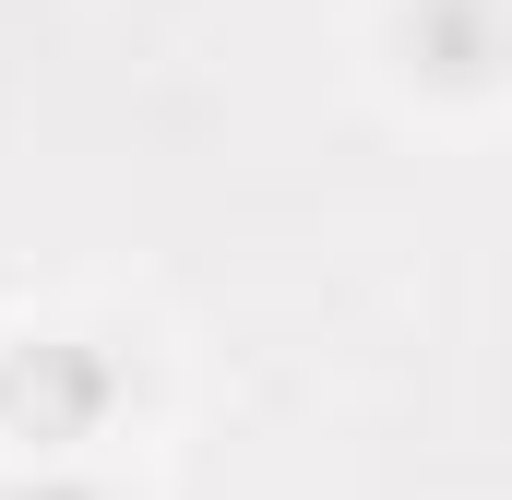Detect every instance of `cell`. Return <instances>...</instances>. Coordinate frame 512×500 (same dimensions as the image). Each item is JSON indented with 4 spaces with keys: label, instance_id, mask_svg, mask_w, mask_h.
<instances>
[{
    "label": "cell",
    "instance_id": "cell-3",
    "mask_svg": "<svg viewBox=\"0 0 512 500\" xmlns=\"http://www.w3.org/2000/svg\"><path fill=\"white\" fill-rule=\"evenodd\" d=\"M0 500H143L108 453H60V465H0Z\"/></svg>",
    "mask_w": 512,
    "mask_h": 500
},
{
    "label": "cell",
    "instance_id": "cell-1",
    "mask_svg": "<svg viewBox=\"0 0 512 500\" xmlns=\"http://www.w3.org/2000/svg\"><path fill=\"white\" fill-rule=\"evenodd\" d=\"M120 417H131V346L108 322H72V310L0 322V465L108 453Z\"/></svg>",
    "mask_w": 512,
    "mask_h": 500
},
{
    "label": "cell",
    "instance_id": "cell-2",
    "mask_svg": "<svg viewBox=\"0 0 512 500\" xmlns=\"http://www.w3.org/2000/svg\"><path fill=\"white\" fill-rule=\"evenodd\" d=\"M358 60L405 120L465 131L489 108H512V0H370Z\"/></svg>",
    "mask_w": 512,
    "mask_h": 500
}]
</instances>
